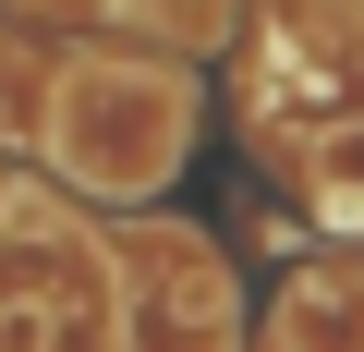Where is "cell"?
<instances>
[{
  "label": "cell",
  "instance_id": "cell-1",
  "mask_svg": "<svg viewBox=\"0 0 364 352\" xmlns=\"http://www.w3.org/2000/svg\"><path fill=\"white\" fill-rule=\"evenodd\" d=\"M195 146V73L182 61H73L49 85V170L109 207L158 195Z\"/></svg>",
  "mask_w": 364,
  "mask_h": 352
},
{
  "label": "cell",
  "instance_id": "cell-2",
  "mask_svg": "<svg viewBox=\"0 0 364 352\" xmlns=\"http://www.w3.org/2000/svg\"><path fill=\"white\" fill-rule=\"evenodd\" d=\"M0 352H122V279L49 207L0 219Z\"/></svg>",
  "mask_w": 364,
  "mask_h": 352
},
{
  "label": "cell",
  "instance_id": "cell-3",
  "mask_svg": "<svg viewBox=\"0 0 364 352\" xmlns=\"http://www.w3.org/2000/svg\"><path fill=\"white\" fill-rule=\"evenodd\" d=\"M267 340H279V352H364V255H316V267L279 292Z\"/></svg>",
  "mask_w": 364,
  "mask_h": 352
},
{
  "label": "cell",
  "instance_id": "cell-4",
  "mask_svg": "<svg viewBox=\"0 0 364 352\" xmlns=\"http://www.w3.org/2000/svg\"><path fill=\"white\" fill-rule=\"evenodd\" d=\"M316 207H328L340 231H364V134H328V146H316Z\"/></svg>",
  "mask_w": 364,
  "mask_h": 352
},
{
  "label": "cell",
  "instance_id": "cell-5",
  "mask_svg": "<svg viewBox=\"0 0 364 352\" xmlns=\"http://www.w3.org/2000/svg\"><path fill=\"white\" fill-rule=\"evenodd\" d=\"M134 13H146V0H134Z\"/></svg>",
  "mask_w": 364,
  "mask_h": 352
}]
</instances>
